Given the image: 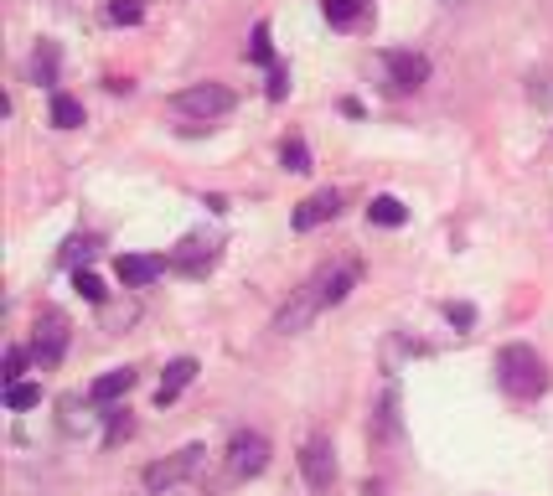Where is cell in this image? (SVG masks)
Wrapping results in <instances>:
<instances>
[{
    "label": "cell",
    "instance_id": "obj_17",
    "mask_svg": "<svg viewBox=\"0 0 553 496\" xmlns=\"http://www.w3.org/2000/svg\"><path fill=\"white\" fill-rule=\"evenodd\" d=\"M362 11H367V0H321V16L331 26H352V21H362Z\"/></svg>",
    "mask_w": 553,
    "mask_h": 496
},
{
    "label": "cell",
    "instance_id": "obj_1",
    "mask_svg": "<svg viewBox=\"0 0 553 496\" xmlns=\"http://www.w3.org/2000/svg\"><path fill=\"white\" fill-rule=\"evenodd\" d=\"M357 285V264H342V269H321V274H311L305 285L280 305V316H274V331L280 336H300L305 326H311L326 305H342L347 300V290Z\"/></svg>",
    "mask_w": 553,
    "mask_h": 496
},
{
    "label": "cell",
    "instance_id": "obj_27",
    "mask_svg": "<svg viewBox=\"0 0 553 496\" xmlns=\"http://www.w3.org/2000/svg\"><path fill=\"white\" fill-rule=\"evenodd\" d=\"M445 316H450V326H476V310L471 305H445Z\"/></svg>",
    "mask_w": 553,
    "mask_h": 496
},
{
    "label": "cell",
    "instance_id": "obj_2",
    "mask_svg": "<svg viewBox=\"0 0 553 496\" xmlns=\"http://www.w3.org/2000/svg\"><path fill=\"white\" fill-rule=\"evenodd\" d=\"M497 383H502L512 398H538V393H548V362H543L533 347L512 341V347L497 352Z\"/></svg>",
    "mask_w": 553,
    "mask_h": 496
},
{
    "label": "cell",
    "instance_id": "obj_13",
    "mask_svg": "<svg viewBox=\"0 0 553 496\" xmlns=\"http://www.w3.org/2000/svg\"><path fill=\"white\" fill-rule=\"evenodd\" d=\"M192 378H197V357H176L166 372H161V388H156V403L166 409V403H176L181 393L192 388Z\"/></svg>",
    "mask_w": 553,
    "mask_h": 496
},
{
    "label": "cell",
    "instance_id": "obj_23",
    "mask_svg": "<svg viewBox=\"0 0 553 496\" xmlns=\"http://www.w3.org/2000/svg\"><path fill=\"white\" fill-rule=\"evenodd\" d=\"M88 259H94V238H68V248H63V264H68V269H83Z\"/></svg>",
    "mask_w": 553,
    "mask_h": 496
},
{
    "label": "cell",
    "instance_id": "obj_16",
    "mask_svg": "<svg viewBox=\"0 0 553 496\" xmlns=\"http://www.w3.org/2000/svg\"><path fill=\"white\" fill-rule=\"evenodd\" d=\"M52 124L57 130H78L83 124V104L73 99V93H52Z\"/></svg>",
    "mask_w": 553,
    "mask_h": 496
},
{
    "label": "cell",
    "instance_id": "obj_7",
    "mask_svg": "<svg viewBox=\"0 0 553 496\" xmlns=\"http://www.w3.org/2000/svg\"><path fill=\"white\" fill-rule=\"evenodd\" d=\"M300 476H305V486H311V491H331V481H336V450H331L326 434H311V440L300 445Z\"/></svg>",
    "mask_w": 553,
    "mask_h": 496
},
{
    "label": "cell",
    "instance_id": "obj_8",
    "mask_svg": "<svg viewBox=\"0 0 553 496\" xmlns=\"http://www.w3.org/2000/svg\"><path fill=\"white\" fill-rule=\"evenodd\" d=\"M378 62H383V73H388V83H393L398 93H414V88H424V83H429V57H424V52L388 47Z\"/></svg>",
    "mask_w": 553,
    "mask_h": 496
},
{
    "label": "cell",
    "instance_id": "obj_22",
    "mask_svg": "<svg viewBox=\"0 0 553 496\" xmlns=\"http://www.w3.org/2000/svg\"><path fill=\"white\" fill-rule=\"evenodd\" d=\"M140 16H145L140 0H109V21L114 26H140Z\"/></svg>",
    "mask_w": 553,
    "mask_h": 496
},
{
    "label": "cell",
    "instance_id": "obj_18",
    "mask_svg": "<svg viewBox=\"0 0 553 496\" xmlns=\"http://www.w3.org/2000/svg\"><path fill=\"white\" fill-rule=\"evenodd\" d=\"M42 403V383H11L6 388V409L11 414H26V409H37Z\"/></svg>",
    "mask_w": 553,
    "mask_h": 496
},
{
    "label": "cell",
    "instance_id": "obj_20",
    "mask_svg": "<svg viewBox=\"0 0 553 496\" xmlns=\"http://www.w3.org/2000/svg\"><path fill=\"white\" fill-rule=\"evenodd\" d=\"M280 161H285V171L305 176V171H311V145H305V140H285L280 145Z\"/></svg>",
    "mask_w": 553,
    "mask_h": 496
},
{
    "label": "cell",
    "instance_id": "obj_6",
    "mask_svg": "<svg viewBox=\"0 0 553 496\" xmlns=\"http://www.w3.org/2000/svg\"><path fill=\"white\" fill-rule=\"evenodd\" d=\"M63 352H68V316L57 305H47L32 326V357H37V367H57Z\"/></svg>",
    "mask_w": 553,
    "mask_h": 496
},
{
    "label": "cell",
    "instance_id": "obj_14",
    "mask_svg": "<svg viewBox=\"0 0 553 496\" xmlns=\"http://www.w3.org/2000/svg\"><path fill=\"white\" fill-rule=\"evenodd\" d=\"M367 223H378V228H404V223H409V207L398 202V197H373V202H367Z\"/></svg>",
    "mask_w": 553,
    "mask_h": 496
},
{
    "label": "cell",
    "instance_id": "obj_5",
    "mask_svg": "<svg viewBox=\"0 0 553 496\" xmlns=\"http://www.w3.org/2000/svg\"><path fill=\"white\" fill-rule=\"evenodd\" d=\"M264 465H269V440L259 429H238L228 440V476L233 481H254V476H264Z\"/></svg>",
    "mask_w": 553,
    "mask_h": 496
},
{
    "label": "cell",
    "instance_id": "obj_24",
    "mask_svg": "<svg viewBox=\"0 0 553 496\" xmlns=\"http://www.w3.org/2000/svg\"><path fill=\"white\" fill-rule=\"evenodd\" d=\"M26 357H32L26 347H11V352H6V367H0V378H6V388H11V383H21V372H26Z\"/></svg>",
    "mask_w": 553,
    "mask_h": 496
},
{
    "label": "cell",
    "instance_id": "obj_4",
    "mask_svg": "<svg viewBox=\"0 0 553 496\" xmlns=\"http://www.w3.org/2000/svg\"><path fill=\"white\" fill-rule=\"evenodd\" d=\"M202 460H207V445H187V450H176V455H166V460H156V465H145V491H171V486H181L187 476H197L202 471Z\"/></svg>",
    "mask_w": 553,
    "mask_h": 496
},
{
    "label": "cell",
    "instance_id": "obj_3",
    "mask_svg": "<svg viewBox=\"0 0 553 496\" xmlns=\"http://www.w3.org/2000/svg\"><path fill=\"white\" fill-rule=\"evenodd\" d=\"M171 109L176 114H187V119H223L233 109V88L228 83H192V88H181L171 93Z\"/></svg>",
    "mask_w": 553,
    "mask_h": 496
},
{
    "label": "cell",
    "instance_id": "obj_10",
    "mask_svg": "<svg viewBox=\"0 0 553 496\" xmlns=\"http://www.w3.org/2000/svg\"><path fill=\"white\" fill-rule=\"evenodd\" d=\"M336 212H342V197H336L331 186H326V192H311V197H305V202L295 207V217H290V223H295V233H311V228L331 223Z\"/></svg>",
    "mask_w": 553,
    "mask_h": 496
},
{
    "label": "cell",
    "instance_id": "obj_25",
    "mask_svg": "<svg viewBox=\"0 0 553 496\" xmlns=\"http://www.w3.org/2000/svg\"><path fill=\"white\" fill-rule=\"evenodd\" d=\"M130 414L125 409H109V434H104V445H119V440H130Z\"/></svg>",
    "mask_w": 553,
    "mask_h": 496
},
{
    "label": "cell",
    "instance_id": "obj_19",
    "mask_svg": "<svg viewBox=\"0 0 553 496\" xmlns=\"http://www.w3.org/2000/svg\"><path fill=\"white\" fill-rule=\"evenodd\" d=\"M73 290H78L88 305H104V300H109L104 279H99V274H88V269H73Z\"/></svg>",
    "mask_w": 553,
    "mask_h": 496
},
{
    "label": "cell",
    "instance_id": "obj_12",
    "mask_svg": "<svg viewBox=\"0 0 553 496\" xmlns=\"http://www.w3.org/2000/svg\"><path fill=\"white\" fill-rule=\"evenodd\" d=\"M171 259H156V254H119V279H125L130 290H145V285H156V279L166 274Z\"/></svg>",
    "mask_w": 553,
    "mask_h": 496
},
{
    "label": "cell",
    "instance_id": "obj_15",
    "mask_svg": "<svg viewBox=\"0 0 553 496\" xmlns=\"http://www.w3.org/2000/svg\"><path fill=\"white\" fill-rule=\"evenodd\" d=\"M57 62H63L57 42H42V47L32 52V78H37L42 88H57Z\"/></svg>",
    "mask_w": 553,
    "mask_h": 496
},
{
    "label": "cell",
    "instance_id": "obj_9",
    "mask_svg": "<svg viewBox=\"0 0 553 496\" xmlns=\"http://www.w3.org/2000/svg\"><path fill=\"white\" fill-rule=\"evenodd\" d=\"M212 264H218V238H207V233H192V238H181V243L171 248V269H176V274L202 279Z\"/></svg>",
    "mask_w": 553,
    "mask_h": 496
},
{
    "label": "cell",
    "instance_id": "obj_11",
    "mask_svg": "<svg viewBox=\"0 0 553 496\" xmlns=\"http://www.w3.org/2000/svg\"><path fill=\"white\" fill-rule=\"evenodd\" d=\"M135 388V372L130 367H114V372H104V378H94V383H88V409H114V403L119 398H125Z\"/></svg>",
    "mask_w": 553,
    "mask_h": 496
},
{
    "label": "cell",
    "instance_id": "obj_21",
    "mask_svg": "<svg viewBox=\"0 0 553 496\" xmlns=\"http://www.w3.org/2000/svg\"><path fill=\"white\" fill-rule=\"evenodd\" d=\"M249 62H264V68H274V47H269V21L254 26V37H249Z\"/></svg>",
    "mask_w": 553,
    "mask_h": 496
},
{
    "label": "cell",
    "instance_id": "obj_26",
    "mask_svg": "<svg viewBox=\"0 0 553 496\" xmlns=\"http://www.w3.org/2000/svg\"><path fill=\"white\" fill-rule=\"evenodd\" d=\"M285 93H290V73H285V68H269V99L280 104Z\"/></svg>",
    "mask_w": 553,
    "mask_h": 496
}]
</instances>
